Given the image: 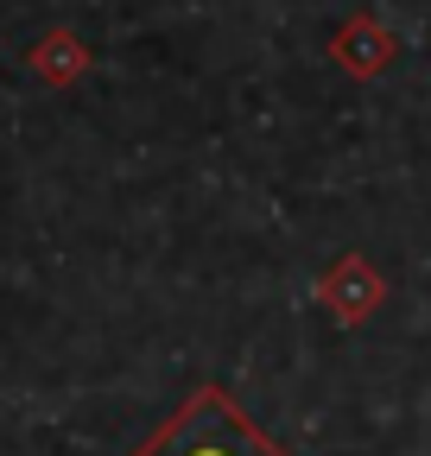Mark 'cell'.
Here are the masks:
<instances>
[{
	"mask_svg": "<svg viewBox=\"0 0 431 456\" xmlns=\"http://www.w3.org/2000/svg\"><path fill=\"white\" fill-rule=\"evenodd\" d=\"M134 456H286V450L235 406L229 387L209 380V387H191V399Z\"/></svg>",
	"mask_w": 431,
	"mask_h": 456,
	"instance_id": "cell-1",
	"label": "cell"
},
{
	"mask_svg": "<svg viewBox=\"0 0 431 456\" xmlns=\"http://www.w3.org/2000/svg\"><path fill=\"white\" fill-rule=\"evenodd\" d=\"M317 292H323V305H330L343 323H362L374 305H381V279H374L368 273V260H343V266H330V273H323V285H317Z\"/></svg>",
	"mask_w": 431,
	"mask_h": 456,
	"instance_id": "cell-2",
	"label": "cell"
},
{
	"mask_svg": "<svg viewBox=\"0 0 431 456\" xmlns=\"http://www.w3.org/2000/svg\"><path fill=\"white\" fill-rule=\"evenodd\" d=\"M32 70L45 77V83H58V89H70L83 70H89V51L70 38V32H51L38 51H32Z\"/></svg>",
	"mask_w": 431,
	"mask_h": 456,
	"instance_id": "cell-3",
	"label": "cell"
},
{
	"mask_svg": "<svg viewBox=\"0 0 431 456\" xmlns=\"http://www.w3.org/2000/svg\"><path fill=\"white\" fill-rule=\"evenodd\" d=\"M387 51H394L387 32H381V26H368V20H355L349 32H337V57H343L349 70H362V77H368V70H381V64H387Z\"/></svg>",
	"mask_w": 431,
	"mask_h": 456,
	"instance_id": "cell-4",
	"label": "cell"
}]
</instances>
